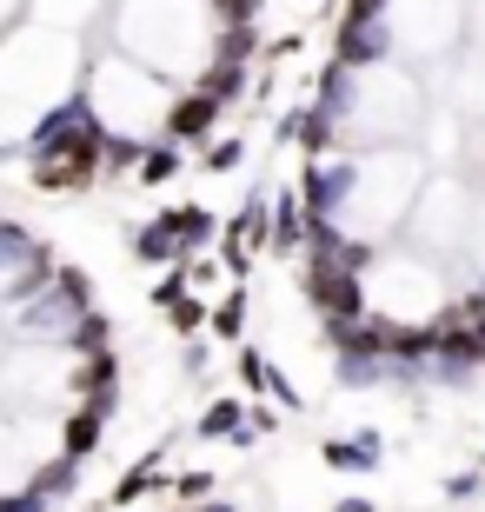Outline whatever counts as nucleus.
<instances>
[{
	"mask_svg": "<svg viewBox=\"0 0 485 512\" xmlns=\"http://www.w3.org/2000/svg\"><path fill=\"white\" fill-rule=\"evenodd\" d=\"M200 433H206V439H220V433H240V399H220V406H213V413L200 419Z\"/></svg>",
	"mask_w": 485,
	"mask_h": 512,
	"instance_id": "9",
	"label": "nucleus"
},
{
	"mask_svg": "<svg viewBox=\"0 0 485 512\" xmlns=\"http://www.w3.org/2000/svg\"><path fill=\"white\" fill-rule=\"evenodd\" d=\"M213 512H226V506H213Z\"/></svg>",
	"mask_w": 485,
	"mask_h": 512,
	"instance_id": "21",
	"label": "nucleus"
},
{
	"mask_svg": "<svg viewBox=\"0 0 485 512\" xmlns=\"http://www.w3.org/2000/svg\"><path fill=\"white\" fill-rule=\"evenodd\" d=\"M74 479H80V459H67V453H60L54 466H40V473H34V486H27V493H40V499H60L67 486H74Z\"/></svg>",
	"mask_w": 485,
	"mask_h": 512,
	"instance_id": "5",
	"label": "nucleus"
},
{
	"mask_svg": "<svg viewBox=\"0 0 485 512\" xmlns=\"http://www.w3.org/2000/svg\"><path fill=\"white\" fill-rule=\"evenodd\" d=\"M206 486H213V479H206V473H187V479H173V493H180V499H200Z\"/></svg>",
	"mask_w": 485,
	"mask_h": 512,
	"instance_id": "18",
	"label": "nucleus"
},
{
	"mask_svg": "<svg viewBox=\"0 0 485 512\" xmlns=\"http://www.w3.org/2000/svg\"><path fill=\"white\" fill-rule=\"evenodd\" d=\"M379 7H386V0H346V27H366V20H379Z\"/></svg>",
	"mask_w": 485,
	"mask_h": 512,
	"instance_id": "16",
	"label": "nucleus"
},
{
	"mask_svg": "<svg viewBox=\"0 0 485 512\" xmlns=\"http://www.w3.org/2000/svg\"><path fill=\"white\" fill-rule=\"evenodd\" d=\"M213 120H220V100H213V94H187V100H173V107H167V133H173V140H206Z\"/></svg>",
	"mask_w": 485,
	"mask_h": 512,
	"instance_id": "2",
	"label": "nucleus"
},
{
	"mask_svg": "<svg viewBox=\"0 0 485 512\" xmlns=\"http://www.w3.org/2000/svg\"><path fill=\"white\" fill-rule=\"evenodd\" d=\"M173 173H180V160L160 147V153H147V160H140V187H160V180H173Z\"/></svg>",
	"mask_w": 485,
	"mask_h": 512,
	"instance_id": "10",
	"label": "nucleus"
},
{
	"mask_svg": "<svg viewBox=\"0 0 485 512\" xmlns=\"http://www.w3.org/2000/svg\"><path fill=\"white\" fill-rule=\"evenodd\" d=\"M339 512H373V506H359V499H346V506H339Z\"/></svg>",
	"mask_w": 485,
	"mask_h": 512,
	"instance_id": "20",
	"label": "nucleus"
},
{
	"mask_svg": "<svg viewBox=\"0 0 485 512\" xmlns=\"http://www.w3.org/2000/svg\"><path fill=\"white\" fill-rule=\"evenodd\" d=\"M299 240V207L293 200H280V227H273V247H293Z\"/></svg>",
	"mask_w": 485,
	"mask_h": 512,
	"instance_id": "12",
	"label": "nucleus"
},
{
	"mask_svg": "<svg viewBox=\"0 0 485 512\" xmlns=\"http://www.w3.org/2000/svg\"><path fill=\"white\" fill-rule=\"evenodd\" d=\"M213 7H220V20H226V27H246V20H253V7H260V0H213Z\"/></svg>",
	"mask_w": 485,
	"mask_h": 512,
	"instance_id": "14",
	"label": "nucleus"
},
{
	"mask_svg": "<svg viewBox=\"0 0 485 512\" xmlns=\"http://www.w3.org/2000/svg\"><path fill=\"white\" fill-rule=\"evenodd\" d=\"M160 227L173 233V247L187 253V247H200V240H206L213 220H206V207H173V213H160Z\"/></svg>",
	"mask_w": 485,
	"mask_h": 512,
	"instance_id": "4",
	"label": "nucleus"
},
{
	"mask_svg": "<svg viewBox=\"0 0 485 512\" xmlns=\"http://www.w3.org/2000/svg\"><path fill=\"white\" fill-rule=\"evenodd\" d=\"M326 459H333V466H373V446H326Z\"/></svg>",
	"mask_w": 485,
	"mask_h": 512,
	"instance_id": "13",
	"label": "nucleus"
},
{
	"mask_svg": "<svg viewBox=\"0 0 485 512\" xmlns=\"http://www.w3.org/2000/svg\"><path fill=\"white\" fill-rule=\"evenodd\" d=\"M313 300L333 313V320H353L359 313V280L353 266H339V253H326V260L313 266Z\"/></svg>",
	"mask_w": 485,
	"mask_h": 512,
	"instance_id": "1",
	"label": "nucleus"
},
{
	"mask_svg": "<svg viewBox=\"0 0 485 512\" xmlns=\"http://www.w3.org/2000/svg\"><path fill=\"white\" fill-rule=\"evenodd\" d=\"M40 506H47L40 493H7V499H0V512H40Z\"/></svg>",
	"mask_w": 485,
	"mask_h": 512,
	"instance_id": "17",
	"label": "nucleus"
},
{
	"mask_svg": "<svg viewBox=\"0 0 485 512\" xmlns=\"http://www.w3.org/2000/svg\"><path fill=\"white\" fill-rule=\"evenodd\" d=\"M147 486H160V473H153V459H147V466H133V473L120 479V486H113V506H133V499L147 493Z\"/></svg>",
	"mask_w": 485,
	"mask_h": 512,
	"instance_id": "8",
	"label": "nucleus"
},
{
	"mask_svg": "<svg viewBox=\"0 0 485 512\" xmlns=\"http://www.w3.org/2000/svg\"><path fill=\"white\" fill-rule=\"evenodd\" d=\"M133 253H140V260H180V247H173V233L160 227V220H153V227L133 240Z\"/></svg>",
	"mask_w": 485,
	"mask_h": 512,
	"instance_id": "6",
	"label": "nucleus"
},
{
	"mask_svg": "<svg viewBox=\"0 0 485 512\" xmlns=\"http://www.w3.org/2000/svg\"><path fill=\"white\" fill-rule=\"evenodd\" d=\"M240 320H246V300L233 293V300H226L220 313H213V333H220V340H233V333H240Z\"/></svg>",
	"mask_w": 485,
	"mask_h": 512,
	"instance_id": "11",
	"label": "nucleus"
},
{
	"mask_svg": "<svg viewBox=\"0 0 485 512\" xmlns=\"http://www.w3.org/2000/svg\"><path fill=\"white\" fill-rule=\"evenodd\" d=\"M167 313H173V333H193V326L206 320V313H200V306H193V300H173Z\"/></svg>",
	"mask_w": 485,
	"mask_h": 512,
	"instance_id": "15",
	"label": "nucleus"
},
{
	"mask_svg": "<svg viewBox=\"0 0 485 512\" xmlns=\"http://www.w3.org/2000/svg\"><path fill=\"white\" fill-rule=\"evenodd\" d=\"M206 160H213V167H240V140H220V147L206 153Z\"/></svg>",
	"mask_w": 485,
	"mask_h": 512,
	"instance_id": "19",
	"label": "nucleus"
},
{
	"mask_svg": "<svg viewBox=\"0 0 485 512\" xmlns=\"http://www.w3.org/2000/svg\"><path fill=\"white\" fill-rule=\"evenodd\" d=\"M67 333H74L80 353H107V320H100V313H80V320L67 326Z\"/></svg>",
	"mask_w": 485,
	"mask_h": 512,
	"instance_id": "7",
	"label": "nucleus"
},
{
	"mask_svg": "<svg viewBox=\"0 0 485 512\" xmlns=\"http://www.w3.org/2000/svg\"><path fill=\"white\" fill-rule=\"evenodd\" d=\"M100 426H107V413H100V406H80V413L67 419V433H60V453H67V459H87L100 446Z\"/></svg>",
	"mask_w": 485,
	"mask_h": 512,
	"instance_id": "3",
	"label": "nucleus"
}]
</instances>
